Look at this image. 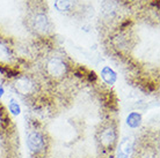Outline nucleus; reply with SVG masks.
Segmentation results:
<instances>
[{
	"instance_id": "obj_1",
	"label": "nucleus",
	"mask_w": 160,
	"mask_h": 158,
	"mask_svg": "<svg viewBox=\"0 0 160 158\" xmlns=\"http://www.w3.org/2000/svg\"><path fill=\"white\" fill-rule=\"evenodd\" d=\"M27 146L30 154L35 157L44 155L48 149V138L45 133L41 131H32L27 136Z\"/></svg>"
},
{
	"instance_id": "obj_2",
	"label": "nucleus",
	"mask_w": 160,
	"mask_h": 158,
	"mask_svg": "<svg viewBox=\"0 0 160 158\" xmlns=\"http://www.w3.org/2000/svg\"><path fill=\"white\" fill-rule=\"evenodd\" d=\"M117 138H118L117 128L112 123L102 127V129L99 133V142H100L101 146L107 151L114 150L117 143Z\"/></svg>"
},
{
	"instance_id": "obj_3",
	"label": "nucleus",
	"mask_w": 160,
	"mask_h": 158,
	"mask_svg": "<svg viewBox=\"0 0 160 158\" xmlns=\"http://www.w3.org/2000/svg\"><path fill=\"white\" fill-rule=\"evenodd\" d=\"M45 72L51 79L53 80H60L63 79L68 72V63H65L62 58L53 57L47 63L45 66Z\"/></svg>"
},
{
	"instance_id": "obj_4",
	"label": "nucleus",
	"mask_w": 160,
	"mask_h": 158,
	"mask_svg": "<svg viewBox=\"0 0 160 158\" xmlns=\"http://www.w3.org/2000/svg\"><path fill=\"white\" fill-rule=\"evenodd\" d=\"M14 88L19 94L23 96L34 95L37 90V83L32 77L28 75L16 76L14 81Z\"/></svg>"
},
{
	"instance_id": "obj_5",
	"label": "nucleus",
	"mask_w": 160,
	"mask_h": 158,
	"mask_svg": "<svg viewBox=\"0 0 160 158\" xmlns=\"http://www.w3.org/2000/svg\"><path fill=\"white\" fill-rule=\"evenodd\" d=\"M32 28L40 35H48L51 31V22L45 14H36L32 20Z\"/></svg>"
},
{
	"instance_id": "obj_6",
	"label": "nucleus",
	"mask_w": 160,
	"mask_h": 158,
	"mask_svg": "<svg viewBox=\"0 0 160 158\" xmlns=\"http://www.w3.org/2000/svg\"><path fill=\"white\" fill-rule=\"evenodd\" d=\"M14 60V55L11 48L4 42H0V63L8 65Z\"/></svg>"
},
{
	"instance_id": "obj_7",
	"label": "nucleus",
	"mask_w": 160,
	"mask_h": 158,
	"mask_svg": "<svg viewBox=\"0 0 160 158\" xmlns=\"http://www.w3.org/2000/svg\"><path fill=\"white\" fill-rule=\"evenodd\" d=\"M101 77L104 82L109 84V86H112L114 83L116 82L117 80V74L114 72L112 68H110L109 66H104L101 71Z\"/></svg>"
},
{
	"instance_id": "obj_8",
	"label": "nucleus",
	"mask_w": 160,
	"mask_h": 158,
	"mask_svg": "<svg viewBox=\"0 0 160 158\" xmlns=\"http://www.w3.org/2000/svg\"><path fill=\"white\" fill-rule=\"evenodd\" d=\"M76 0H56L55 7L59 12H70L74 8Z\"/></svg>"
},
{
	"instance_id": "obj_9",
	"label": "nucleus",
	"mask_w": 160,
	"mask_h": 158,
	"mask_svg": "<svg viewBox=\"0 0 160 158\" xmlns=\"http://www.w3.org/2000/svg\"><path fill=\"white\" fill-rule=\"evenodd\" d=\"M127 125L132 129H136L142 125V114L138 112H131L127 118Z\"/></svg>"
},
{
	"instance_id": "obj_10",
	"label": "nucleus",
	"mask_w": 160,
	"mask_h": 158,
	"mask_svg": "<svg viewBox=\"0 0 160 158\" xmlns=\"http://www.w3.org/2000/svg\"><path fill=\"white\" fill-rule=\"evenodd\" d=\"M8 110H9V112H11L12 114L18 115V114H20L21 107L15 99H11V102H9V104H8Z\"/></svg>"
},
{
	"instance_id": "obj_11",
	"label": "nucleus",
	"mask_w": 160,
	"mask_h": 158,
	"mask_svg": "<svg viewBox=\"0 0 160 158\" xmlns=\"http://www.w3.org/2000/svg\"><path fill=\"white\" fill-rule=\"evenodd\" d=\"M118 158H127V155L124 154V152H122V151H121L120 154H118Z\"/></svg>"
},
{
	"instance_id": "obj_12",
	"label": "nucleus",
	"mask_w": 160,
	"mask_h": 158,
	"mask_svg": "<svg viewBox=\"0 0 160 158\" xmlns=\"http://www.w3.org/2000/svg\"><path fill=\"white\" fill-rule=\"evenodd\" d=\"M4 88L1 87V86H0V98H1V97H2V95H4Z\"/></svg>"
}]
</instances>
